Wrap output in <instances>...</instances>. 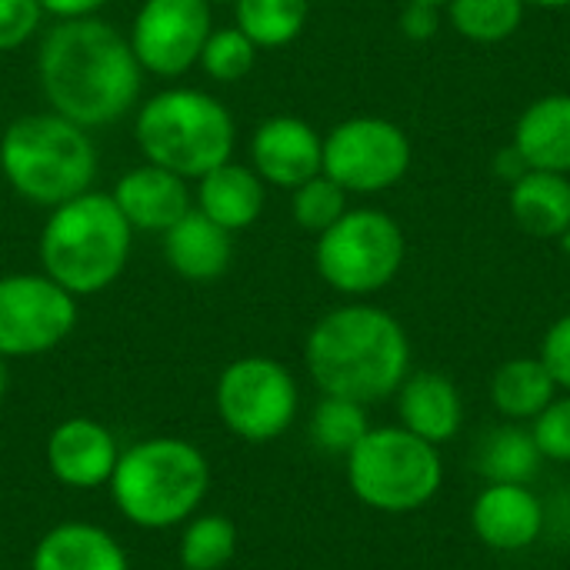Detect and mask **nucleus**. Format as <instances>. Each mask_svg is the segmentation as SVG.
<instances>
[{"mask_svg":"<svg viewBox=\"0 0 570 570\" xmlns=\"http://www.w3.org/2000/svg\"><path fill=\"white\" fill-rule=\"evenodd\" d=\"M371 431L367 407L347 397H327L311 414V441L327 454H351L357 441Z\"/></svg>","mask_w":570,"mask_h":570,"instance_id":"obj_27","label":"nucleus"},{"mask_svg":"<svg viewBox=\"0 0 570 570\" xmlns=\"http://www.w3.org/2000/svg\"><path fill=\"white\" fill-rule=\"evenodd\" d=\"M561 244H564V250H568V254H570V227H568V230H564V234H561Z\"/></svg>","mask_w":570,"mask_h":570,"instance_id":"obj_40","label":"nucleus"},{"mask_svg":"<svg viewBox=\"0 0 570 570\" xmlns=\"http://www.w3.org/2000/svg\"><path fill=\"white\" fill-rule=\"evenodd\" d=\"M511 214L531 237H561L570 227V180L568 174L528 170L511 184Z\"/></svg>","mask_w":570,"mask_h":570,"instance_id":"obj_22","label":"nucleus"},{"mask_svg":"<svg viewBox=\"0 0 570 570\" xmlns=\"http://www.w3.org/2000/svg\"><path fill=\"white\" fill-rule=\"evenodd\" d=\"M304 361L327 397H347L367 407L397 394L407 381L411 341L384 307L347 304L311 327Z\"/></svg>","mask_w":570,"mask_h":570,"instance_id":"obj_2","label":"nucleus"},{"mask_svg":"<svg viewBox=\"0 0 570 570\" xmlns=\"http://www.w3.org/2000/svg\"><path fill=\"white\" fill-rule=\"evenodd\" d=\"M317 274L341 294L364 297L387 287L404 264V230L384 210H347L317 234Z\"/></svg>","mask_w":570,"mask_h":570,"instance_id":"obj_8","label":"nucleus"},{"mask_svg":"<svg viewBox=\"0 0 570 570\" xmlns=\"http://www.w3.org/2000/svg\"><path fill=\"white\" fill-rule=\"evenodd\" d=\"M30 570H130L124 548L97 524L67 521L40 538Z\"/></svg>","mask_w":570,"mask_h":570,"instance_id":"obj_19","label":"nucleus"},{"mask_svg":"<svg viewBox=\"0 0 570 570\" xmlns=\"http://www.w3.org/2000/svg\"><path fill=\"white\" fill-rule=\"evenodd\" d=\"M531 7H548V10H558V7H570V0H524Z\"/></svg>","mask_w":570,"mask_h":570,"instance_id":"obj_37","label":"nucleus"},{"mask_svg":"<svg viewBox=\"0 0 570 570\" xmlns=\"http://www.w3.org/2000/svg\"><path fill=\"white\" fill-rule=\"evenodd\" d=\"M104 3H110V0H40L43 13H50V17H57V20L94 17Z\"/></svg>","mask_w":570,"mask_h":570,"instance_id":"obj_35","label":"nucleus"},{"mask_svg":"<svg viewBox=\"0 0 570 570\" xmlns=\"http://www.w3.org/2000/svg\"><path fill=\"white\" fill-rule=\"evenodd\" d=\"M544 367L551 371L558 391L570 394V314H564L561 321H554L541 341V354Z\"/></svg>","mask_w":570,"mask_h":570,"instance_id":"obj_33","label":"nucleus"},{"mask_svg":"<svg viewBox=\"0 0 570 570\" xmlns=\"http://www.w3.org/2000/svg\"><path fill=\"white\" fill-rule=\"evenodd\" d=\"M541 461L544 458L534 444L531 428L511 421L491 431L478 451V471L488 478V484H531Z\"/></svg>","mask_w":570,"mask_h":570,"instance_id":"obj_24","label":"nucleus"},{"mask_svg":"<svg viewBox=\"0 0 570 570\" xmlns=\"http://www.w3.org/2000/svg\"><path fill=\"white\" fill-rule=\"evenodd\" d=\"M237 3V27L257 47H284L291 43L311 13L307 0H234Z\"/></svg>","mask_w":570,"mask_h":570,"instance_id":"obj_25","label":"nucleus"},{"mask_svg":"<svg viewBox=\"0 0 570 570\" xmlns=\"http://www.w3.org/2000/svg\"><path fill=\"white\" fill-rule=\"evenodd\" d=\"M197 210H204L224 230L250 227L264 210V180L257 170L224 160L220 167L207 170L197 187Z\"/></svg>","mask_w":570,"mask_h":570,"instance_id":"obj_21","label":"nucleus"},{"mask_svg":"<svg viewBox=\"0 0 570 570\" xmlns=\"http://www.w3.org/2000/svg\"><path fill=\"white\" fill-rule=\"evenodd\" d=\"M534 444L544 461L570 464V394H558L534 421H531Z\"/></svg>","mask_w":570,"mask_h":570,"instance_id":"obj_31","label":"nucleus"},{"mask_svg":"<svg viewBox=\"0 0 570 570\" xmlns=\"http://www.w3.org/2000/svg\"><path fill=\"white\" fill-rule=\"evenodd\" d=\"M37 73L53 114L80 127L120 120L140 94L130 40L97 17L60 20L40 43Z\"/></svg>","mask_w":570,"mask_h":570,"instance_id":"obj_1","label":"nucleus"},{"mask_svg":"<svg viewBox=\"0 0 570 570\" xmlns=\"http://www.w3.org/2000/svg\"><path fill=\"white\" fill-rule=\"evenodd\" d=\"M478 541L501 554H518L544 534V504L528 484H484L471 504Z\"/></svg>","mask_w":570,"mask_h":570,"instance_id":"obj_13","label":"nucleus"},{"mask_svg":"<svg viewBox=\"0 0 570 570\" xmlns=\"http://www.w3.org/2000/svg\"><path fill=\"white\" fill-rule=\"evenodd\" d=\"M554 397L558 384L541 357L504 361L491 377V404L511 424H531Z\"/></svg>","mask_w":570,"mask_h":570,"instance_id":"obj_23","label":"nucleus"},{"mask_svg":"<svg viewBox=\"0 0 570 570\" xmlns=\"http://www.w3.org/2000/svg\"><path fill=\"white\" fill-rule=\"evenodd\" d=\"M207 3H220V0H207Z\"/></svg>","mask_w":570,"mask_h":570,"instance_id":"obj_41","label":"nucleus"},{"mask_svg":"<svg viewBox=\"0 0 570 570\" xmlns=\"http://www.w3.org/2000/svg\"><path fill=\"white\" fill-rule=\"evenodd\" d=\"M291 214L304 230L324 234L331 224H337L347 214V190L341 184H334L327 174H317V177L304 180L301 187H294Z\"/></svg>","mask_w":570,"mask_h":570,"instance_id":"obj_30","label":"nucleus"},{"mask_svg":"<svg viewBox=\"0 0 570 570\" xmlns=\"http://www.w3.org/2000/svg\"><path fill=\"white\" fill-rule=\"evenodd\" d=\"M117 458L120 451L114 434L90 417H70L47 438V468L67 488L110 484Z\"/></svg>","mask_w":570,"mask_h":570,"instance_id":"obj_15","label":"nucleus"},{"mask_svg":"<svg viewBox=\"0 0 570 570\" xmlns=\"http://www.w3.org/2000/svg\"><path fill=\"white\" fill-rule=\"evenodd\" d=\"M411 167L407 134L384 117H351L324 137V167L347 194H377L394 187Z\"/></svg>","mask_w":570,"mask_h":570,"instance_id":"obj_10","label":"nucleus"},{"mask_svg":"<svg viewBox=\"0 0 570 570\" xmlns=\"http://www.w3.org/2000/svg\"><path fill=\"white\" fill-rule=\"evenodd\" d=\"M524 0H448L451 23L474 43H501L518 33L524 20Z\"/></svg>","mask_w":570,"mask_h":570,"instance_id":"obj_26","label":"nucleus"},{"mask_svg":"<svg viewBox=\"0 0 570 570\" xmlns=\"http://www.w3.org/2000/svg\"><path fill=\"white\" fill-rule=\"evenodd\" d=\"M0 170L30 204L57 207L90 190L97 177V150L87 127L53 110L27 114L0 137Z\"/></svg>","mask_w":570,"mask_h":570,"instance_id":"obj_4","label":"nucleus"},{"mask_svg":"<svg viewBox=\"0 0 570 570\" xmlns=\"http://www.w3.org/2000/svg\"><path fill=\"white\" fill-rule=\"evenodd\" d=\"M237 554V528L224 514L194 518L180 534L184 570H220Z\"/></svg>","mask_w":570,"mask_h":570,"instance_id":"obj_28","label":"nucleus"},{"mask_svg":"<svg viewBox=\"0 0 570 570\" xmlns=\"http://www.w3.org/2000/svg\"><path fill=\"white\" fill-rule=\"evenodd\" d=\"M43 20L40 0H0V53L17 50Z\"/></svg>","mask_w":570,"mask_h":570,"instance_id":"obj_32","label":"nucleus"},{"mask_svg":"<svg viewBox=\"0 0 570 570\" xmlns=\"http://www.w3.org/2000/svg\"><path fill=\"white\" fill-rule=\"evenodd\" d=\"M354 498L384 514H411L431 504L444 484L441 448L407 428H371L347 454Z\"/></svg>","mask_w":570,"mask_h":570,"instance_id":"obj_7","label":"nucleus"},{"mask_svg":"<svg viewBox=\"0 0 570 570\" xmlns=\"http://www.w3.org/2000/svg\"><path fill=\"white\" fill-rule=\"evenodd\" d=\"M250 160L264 184L301 187L324 167V140L301 117H271L250 137Z\"/></svg>","mask_w":570,"mask_h":570,"instance_id":"obj_14","label":"nucleus"},{"mask_svg":"<svg viewBox=\"0 0 570 570\" xmlns=\"http://www.w3.org/2000/svg\"><path fill=\"white\" fill-rule=\"evenodd\" d=\"M438 10L441 7H431V3H407L404 13H401V30L404 37L411 40H428L438 33Z\"/></svg>","mask_w":570,"mask_h":570,"instance_id":"obj_34","label":"nucleus"},{"mask_svg":"<svg viewBox=\"0 0 570 570\" xmlns=\"http://www.w3.org/2000/svg\"><path fill=\"white\" fill-rule=\"evenodd\" d=\"M164 254L174 274L184 281H217L227 274L234 257L230 230L214 224L204 210H187L170 230H164Z\"/></svg>","mask_w":570,"mask_h":570,"instance_id":"obj_18","label":"nucleus"},{"mask_svg":"<svg viewBox=\"0 0 570 570\" xmlns=\"http://www.w3.org/2000/svg\"><path fill=\"white\" fill-rule=\"evenodd\" d=\"M514 147L531 170L570 174V94L534 100L514 127Z\"/></svg>","mask_w":570,"mask_h":570,"instance_id":"obj_20","label":"nucleus"},{"mask_svg":"<svg viewBox=\"0 0 570 570\" xmlns=\"http://www.w3.org/2000/svg\"><path fill=\"white\" fill-rule=\"evenodd\" d=\"M77 324V297L47 274L0 277V357L53 351Z\"/></svg>","mask_w":570,"mask_h":570,"instance_id":"obj_11","label":"nucleus"},{"mask_svg":"<svg viewBox=\"0 0 570 570\" xmlns=\"http://www.w3.org/2000/svg\"><path fill=\"white\" fill-rule=\"evenodd\" d=\"M210 488L207 458L180 438H150L117 458L110 491L117 511L144 528L160 531L187 521Z\"/></svg>","mask_w":570,"mask_h":570,"instance_id":"obj_5","label":"nucleus"},{"mask_svg":"<svg viewBox=\"0 0 570 570\" xmlns=\"http://www.w3.org/2000/svg\"><path fill=\"white\" fill-rule=\"evenodd\" d=\"M407 3H431V7H448V0H407Z\"/></svg>","mask_w":570,"mask_h":570,"instance_id":"obj_39","label":"nucleus"},{"mask_svg":"<svg viewBox=\"0 0 570 570\" xmlns=\"http://www.w3.org/2000/svg\"><path fill=\"white\" fill-rule=\"evenodd\" d=\"M494 167H498V177H504L508 184H514L518 177H524V174L531 170V167L524 164V157L518 154V147H514V144H511L508 150H501V154H498Z\"/></svg>","mask_w":570,"mask_h":570,"instance_id":"obj_36","label":"nucleus"},{"mask_svg":"<svg viewBox=\"0 0 570 570\" xmlns=\"http://www.w3.org/2000/svg\"><path fill=\"white\" fill-rule=\"evenodd\" d=\"M254 60H257V43L240 27H220V30H210L197 63L204 67L207 77L220 83H234L250 73Z\"/></svg>","mask_w":570,"mask_h":570,"instance_id":"obj_29","label":"nucleus"},{"mask_svg":"<svg viewBox=\"0 0 570 570\" xmlns=\"http://www.w3.org/2000/svg\"><path fill=\"white\" fill-rule=\"evenodd\" d=\"M110 197L134 230H170L190 210L187 180L157 164L127 170Z\"/></svg>","mask_w":570,"mask_h":570,"instance_id":"obj_16","label":"nucleus"},{"mask_svg":"<svg viewBox=\"0 0 570 570\" xmlns=\"http://www.w3.org/2000/svg\"><path fill=\"white\" fill-rule=\"evenodd\" d=\"M7 394V357H0V397Z\"/></svg>","mask_w":570,"mask_h":570,"instance_id":"obj_38","label":"nucleus"},{"mask_svg":"<svg viewBox=\"0 0 570 570\" xmlns=\"http://www.w3.org/2000/svg\"><path fill=\"white\" fill-rule=\"evenodd\" d=\"M397 417L401 428L441 448L464 428V397L448 374L417 371L397 387Z\"/></svg>","mask_w":570,"mask_h":570,"instance_id":"obj_17","label":"nucleus"},{"mask_svg":"<svg viewBox=\"0 0 570 570\" xmlns=\"http://www.w3.org/2000/svg\"><path fill=\"white\" fill-rule=\"evenodd\" d=\"M210 30L207 0H144L127 40L140 70L180 77L200 60Z\"/></svg>","mask_w":570,"mask_h":570,"instance_id":"obj_12","label":"nucleus"},{"mask_svg":"<svg viewBox=\"0 0 570 570\" xmlns=\"http://www.w3.org/2000/svg\"><path fill=\"white\" fill-rule=\"evenodd\" d=\"M134 227L110 194L87 190L67 204L50 207L40 230V264L73 297L110 287L130 257Z\"/></svg>","mask_w":570,"mask_h":570,"instance_id":"obj_3","label":"nucleus"},{"mask_svg":"<svg viewBox=\"0 0 570 570\" xmlns=\"http://www.w3.org/2000/svg\"><path fill=\"white\" fill-rule=\"evenodd\" d=\"M294 374L271 357H240L217 381V411L227 431L247 444L277 441L297 414Z\"/></svg>","mask_w":570,"mask_h":570,"instance_id":"obj_9","label":"nucleus"},{"mask_svg":"<svg viewBox=\"0 0 570 570\" xmlns=\"http://www.w3.org/2000/svg\"><path fill=\"white\" fill-rule=\"evenodd\" d=\"M134 137L147 164L167 167L184 180L204 177L234 154L230 110L194 87H170L154 94L134 120Z\"/></svg>","mask_w":570,"mask_h":570,"instance_id":"obj_6","label":"nucleus"}]
</instances>
